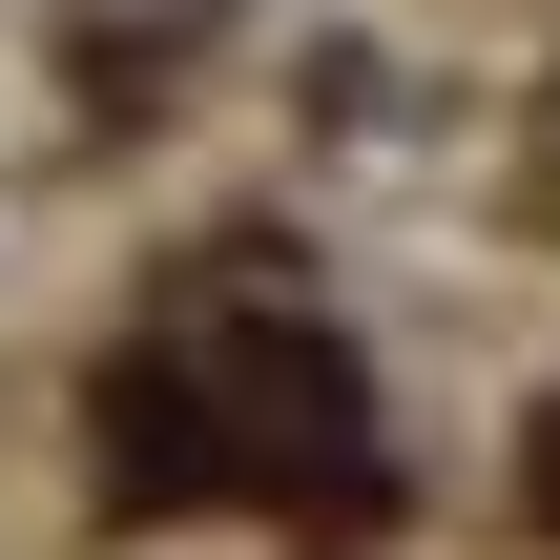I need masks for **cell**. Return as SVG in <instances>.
Wrapping results in <instances>:
<instances>
[{
	"instance_id": "1",
	"label": "cell",
	"mask_w": 560,
	"mask_h": 560,
	"mask_svg": "<svg viewBox=\"0 0 560 560\" xmlns=\"http://www.w3.org/2000/svg\"><path fill=\"white\" fill-rule=\"evenodd\" d=\"M540 520H560V416H540Z\"/></svg>"
}]
</instances>
